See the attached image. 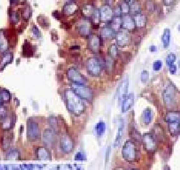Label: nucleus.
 Wrapping results in <instances>:
<instances>
[{"label":"nucleus","mask_w":180,"mask_h":170,"mask_svg":"<svg viewBox=\"0 0 180 170\" xmlns=\"http://www.w3.org/2000/svg\"><path fill=\"white\" fill-rule=\"evenodd\" d=\"M64 98L67 108L70 112L75 114H82L85 112L86 106L83 101L72 89L65 90Z\"/></svg>","instance_id":"obj_1"},{"label":"nucleus","mask_w":180,"mask_h":170,"mask_svg":"<svg viewBox=\"0 0 180 170\" xmlns=\"http://www.w3.org/2000/svg\"><path fill=\"white\" fill-rule=\"evenodd\" d=\"M166 121L172 135H177L180 131V112L171 111L166 116Z\"/></svg>","instance_id":"obj_2"},{"label":"nucleus","mask_w":180,"mask_h":170,"mask_svg":"<svg viewBox=\"0 0 180 170\" xmlns=\"http://www.w3.org/2000/svg\"><path fill=\"white\" fill-rule=\"evenodd\" d=\"M72 90L82 99H85L90 101L93 99V92L92 90L86 86L85 85L80 84H72Z\"/></svg>","instance_id":"obj_3"},{"label":"nucleus","mask_w":180,"mask_h":170,"mask_svg":"<svg viewBox=\"0 0 180 170\" xmlns=\"http://www.w3.org/2000/svg\"><path fill=\"white\" fill-rule=\"evenodd\" d=\"M86 70L92 76L96 77L101 72V63L96 58H89L86 63Z\"/></svg>","instance_id":"obj_4"},{"label":"nucleus","mask_w":180,"mask_h":170,"mask_svg":"<svg viewBox=\"0 0 180 170\" xmlns=\"http://www.w3.org/2000/svg\"><path fill=\"white\" fill-rule=\"evenodd\" d=\"M67 75L69 80L73 84L85 85L86 78L76 68L71 67L67 70Z\"/></svg>","instance_id":"obj_5"},{"label":"nucleus","mask_w":180,"mask_h":170,"mask_svg":"<svg viewBox=\"0 0 180 170\" xmlns=\"http://www.w3.org/2000/svg\"><path fill=\"white\" fill-rule=\"evenodd\" d=\"M164 102L167 106L171 107L176 102V90L172 85L167 87L163 92Z\"/></svg>","instance_id":"obj_6"},{"label":"nucleus","mask_w":180,"mask_h":170,"mask_svg":"<svg viewBox=\"0 0 180 170\" xmlns=\"http://www.w3.org/2000/svg\"><path fill=\"white\" fill-rule=\"evenodd\" d=\"M116 44L120 47H125L130 44L131 37L127 31L119 30L116 35Z\"/></svg>","instance_id":"obj_7"},{"label":"nucleus","mask_w":180,"mask_h":170,"mask_svg":"<svg viewBox=\"0 0 180 170\" xmlns=\"http://www.w3.org/2000/svg\"><path fill=\"white\" fill-rule=\"evenodd\" d=\"M129 85V81L127 77H126L119 83L116 89V96L119 101H122L124 98L127 95L128 89Z\"/></svg>","instance_id":"obj_8"},{"label":"nucleus","mask_w":180,"mask_h":170,"mask_svg":"<svg viewBox=\"0 0 180 170\" xmlns=\"http://www.w3.org/2000/svg\"><path fill=\"white\" fill-rule=\"evenodd\" d=\"M100 19L102 22H110L113 18V9L110 6L106 4L103 6L100 10Z\"/></svg>","instance_id":"obj_9"},{"label":"nucleus","mask_w":180,"mask_h":170,"mask_svg":"<svg viewBox=\"0 0 180 170\" xmlns=\"http://www.w3.org/2000/svg\"><path fill=\"white\" fill-rule=\"evenodd\" d=\"M77 30L81 36H89L90 34V23L86 19L80 20L78 22Z\"/></svg>","instance_id":"obj_10"},{"label":"nucleus","mask_w":180,"mask_h":170,"mask_svg":"<svg viewBox=\"0 0 180 170\" xmlns=\"http://www.w3.org/2000/svg\"><path fill=\"white\" fill-rule=\"evenodd\" d=\"M122 27L126 31H134L136 28V25L133 18L128 14L124 15L122 17Z\"/></svg>","instance_id":"obj_11"},{"label":"nucleus","mask_w":180,"mask_h":170,"mask_svg":"<svg viewBox=\"0 0 180 170\" xmlns=\"http://www.w3.org/2000/svg\"><path fill=\"white\" fill-rule=\"evenodd\" d=\"M100 37L96 34H94L90 36L89 45L90 50L94 53H97L99 51L101 41Z\"/></svg>","instance_id":"obj_12"},{"label":"nucleus","mask_w":180,"mask_h":170,"mask_svg":"<svg viewBox=\"0 0 180 170\" xmlns=\"http://www.w3.org/2000/svg\"><path fill=\"white\" fill-rule=\"evenodd\" d=\"M78 5L74 0H70L65 3L63 7L64 14L67 15H71L77 11Z\"/></svg>","instance_id":"obj_13"},{"label":"nucleus","mask_w":180,"mask_h":170,"mask_svg":"<svg viewBox=\"0 0 180 170\" xmlns=\"http://www.w3.org/2000/svg\"><path fill=\"white\" fill-rule=\"evenodd\" d=\"M135 100L133 93H130L123 100L122 102V112H127L133 106Z\"/></svg>","instance_id":"obj_14"},{"label":"nucleus","mask_w":180,"mask_h":170,"mask_svg":"<svg viewBox=\"0 0 180 170\" xmlns=\"http://www.w3.org/2000/svg\"><path fill=\"white\" fill-rule=\"evenodd\" d=\"M144 145L147 149L153 151L156 148V142L154 137L150 134H146L144 137Z\"/></svg>","instance_id":"obj_15"},{"label":"nucleus","mask_w":180,"mask_h":170,"mask_svg":"<svg viewBox=\"0 0 180 170\" xmlns=\"http://www.w3.org/2000/svg\"><path fill=\"white\" fill-rule=\"evenodd\" d=\"M115 32L116 31L111 26H105L101 30V36L104 39H111L116 36Z\"/></svg>","instance_id":"obj_16"},{"label":"nucleus","mask_w":180,"mask_h":170,"mask_svg":"<svg viewBox=\"0 0 180 170\" xmlns=\"http://www.w3.org/2000/svg\"><path fill=\"white\" fill-rule=\"evenodd\" d=\"M133 19L135 23L136 27L142 28L144 27L147 24V19L146 16L141 13L136 14L134 15Z\"/></svg>","instance_id":"obj_17"},{"label":"nucleus","mask_w":180,"mask_h":170,"mask_svg":"<svg viewBox=\"0 0 180 170\" xmlns=\"http://www.w3.org/2000/svg\"><path fill=\"white\" fill-rule=\"evenodd\" d=\"M130 5V13L133 15L141 13V5L138 0H132Z\"/></svg>","instance_id":"obj_18"},{"label":"nucleus","mask_w":180,"mask_h":170,"mask_svg":"<svg viewBox=\"0 0 180 170\" xmlns=\"http://www.w3.org/2000/svg\"><path fill=\"white\" fill-rule=\"evenodd\" d=\"M171 39V30L169 28H165L162 36V41L164 48L169 47Z\"/></svg>","instance_id":"obj_19"},{"label":"nucleus","mask_w":180,"mask_h":170,"mask_svg":"<svg viewBox=\"0 0 180 170\" xmlns=\"http://www.w3.org/2000/svg\"><path fill=\"white\" fill-rule=\"evenodd\" d=\"M111 27L114 31H118L122 27V17L121 16H114L111 20Z\"/></svg>","instance_id":"obj_20"},{"label":"nucleus","mask_w":180,"mask_h":170,"mask_svg":"<svg viewBox=\"0 0 180 170\" xmlns=\"http://www.w3.org/2000/svg\"><path fill=\"white\" fill-rule=\"evenodd\" d=\"M152 117H153V113L152 109L149 108H147L144 110L143 112V120L145 124L147 125L149 124L152 121Z\"/></svg>","instance_id":"obj_21"},{"label":"nucleus","mask_w":180,"mask_h":170,"mask_svg":"<svg viewBox=\"0 0 180 170\" xmlns=\"http://www.w3.org/2000/svg\"><path fill=\"white\" fill-rule=\"evenodd\" d=\"M105 68L108 72H112L114 67V61L113 58L108 55L105 59Z\"/></svg>","instance_id":"obj_22"},{"label":"nucleus","mask_w":180,"mask_h":170,"mask_svg":"<svg viewBox=\"0 0 180 170\" xmlns=\"http://www.w3.org/2000/svg\"><path fill=\"white\" fill-rule=\"evenodd\" d=\"M95 8L91 4H87L82 8V14L86 17H92Z\"/></svg>","instance_id":"obj_23"},{"label":"nucleus","mask_w":180,"mask_h":170,"mask_svg":"<svg viewBox=\"0 0 180 170\" xmlns=\"http://www.w3.org/2000/svg\"><path fill=\"white\" fill-rule=\"evenodd\" d=\"M108 51L109 56H111L112 58H116L119 55L118 48L116 44H111L108 49Z\"/></svg>","instance_id":"obj_24"},{"label":"nucleus","mask_w":180,"mask_h":170,"mask_svg":"<svg viewBox=\"0 0 180 170\" xmlns=\"http://www.w3.org/2000/svg\"><path fill=\"white\" fill-rule=\"evenodd\" d=\"M176 59V56L175 54L173 53L168 54L167 55L166 59L167 65L169 67L172 64H174Z\"/></svg>","instance_id":"obj_25"},{"label":"nucleus","mask_w":180,"mask_h":170,"mask_svg":"<svg viewBox=\"0 0 180 170\" xmlns=\"http://www.w3.org/2000/svg\"><path fill=\"white\" fill-rule=\"evenodd\" d=\"M13 59V55L11 53L6 54L5 56L3 57L2 61L0 63V67L3 68V67L5 66L6 65L8 64L9 62L11 61Z\"/></svg>","instance_id":"obj_26"},{"label":"nucleus","mask_w":180,"mask_h":170,"mask_svg":"<svg viewBox=\"0 0 180 170\" xmlns=\"http://www.w3.org/2000/svg\"><path fill=\"white\" fill-rule=\"evenodd\" d=\"M145 5L146 9L149 12H152L155 10V4L152 0H147Z\"/></svg>","instance_id":"obj_27"},{"label":"nucleus","mask_w":180,"mask_h":170,"mask_svg":"<svg viewBox=\"0 0 180 170\" xmlns=\"http://www.w3.org/2000/svg\"><path fill=\"white\" fill-rule=\"evenodd\" d=\"M122 14L127 15L130 13V5L127 2H124L120 5Z\"/></svg>","instance_id":"obj_28"},{"label":"nucleus","mask_w":180,"mask_h":170,"mask_svg":"<svg viewBox=\"0 0 180 170\" xmlns=\"http://www.w3.org/2000/svg\"><path fill=\"white\" fill-rule=\"evenodd\" d=\"M1 95L3 99V101H8L10 99V94L8 90H3L1 91Z\"/></svg>","instance_id":"obj_29"},{"label":"nucleus","mask_w":180,"mask_h":170,"mask_svg":"<svg viewBox=\"0 0 180 170\" xmlns=\"http://www.w3.org/2000/svg\"><path fill=\"white\" fill-rule=\"evenodd\" d=\"M149 78V72L146 70H144L141 74V80L143 83H146L148 81Z\"/></svg>","instance_id":"obj_30"},{"label":"nucleus","mask_w":180,"mask_h":170,"mask_svg":"<svg viewBox=\"0 0 180 170\" xmlns=\"http://www.w3.org/2000/svg\"><path fill=\"white\" fill-rule=\"evenodd\" d=\"M153 70L155 71H159V70H161L162 67V61L160 60H158L154 62L153 65Z\"/></svg>","instance_id":"obj_31"},{"label":"nucleus","mask_w":180,"mask_h":170,"mask_svg":"<svg viewBox=\"0 0 180 170\" xmlns=\"http://www.w3.org/2000/svg\"><path fill=\"white\" fill-rule=\"evenodd\" d=\"M155 130H156V136L161 138H163L164 136V131L161 128V127H156Z\"/></svg>","instance_id":"obj_32"},{"label":"nucleus","mask_w":180,"mask_h":170,"mask_svg":"<svg viewBox=\"0 0 180 170\" xmlns=\"http://www.w3.org/2000/svg\"><path fill=\"white\" fill-rule=\"evenodd\" d=\"M6 113H7V110L5 106H3V105L0 106V117L5 116Z\"/></svg>","instance_id":"obj_33"},{"label":"nucleus","mask_w":180,"mask_h":170,"mask_svg":"<svg viewBox=\"0 0 180 170\" xmlns=\"http://www.w3.org/2000/svg\"><path fill=\"white\" fill-rule=\"evenodd\" d=\"M169 72L172 74H175L177 71V66L175 64H172L168 67Z\"/></svg>","instance_id":"obj_34"},{"label":"nucleus","mask_w":180,"mask_h":170,"mask_svg":"<svg viewBox=\"0 0 180 170\" xmlns=\"http://www.w3.org/2000/svg\"><path fill=\"white\" fill-rule=\"evenodd\" d=\"M176 0H162V2L164 5L169 6H171L175 3Z\"/></svg>","instance_id":"obj_35"},{"label":"nucleus","mask_w":180,"mask_h":170,"mask_svg":"<svg viewBox=\"0 0 180 170\" xmlns=\"http://www.w3.org/2000/svg\"><path fill=\"white\" fill-rule=\"evenodd\" d=\"M128 53L127 52H124L123 53V54H121L122 55H123V60H125V61H127V60H128L130 59L131 58L130 55L128 54Z\"/></svg>","instance_id":"obj_36"},{"label":"nucleus","mask_w":180,"mask_h":170,"mask_svg":"<svg viewBox=\"0 0 180 170\" xmlns=\"http://www.w3.org/2000/svg\"><path fill=\"white\" fill-rule=\"evenodd\" d=\"M104 123L100 122L99 123V125L97 126V130H98V131H99V132H103V130H104Z\"/></svg>","instance_id":"obj_37"},{"label":"nucleus","mask_w":180,"mask_h":170,"mask_svg":"<svg viewBox=\"0 0 180 170\" xmlns=\"http://www.w3.org/2000/svg\"><path fill=\"white\" fill-rule=\"evenodd\" d=\"M149 50L151 52H155L157 51V47L155 45H151L150 46Z\"/></svg>","instance_id":"obj_38"},{"label":"nucleus","mask_w":180,"mask_h":170,"mask_svg":"<svg viewBox=\"0 0 180 170\" xmlns=\"http://www.w3.org/2000/svg\"><path fill=\"white\" fill-rule=\"evenodd\" d=\"M34 27H34L33 29L34 34L36 35V36H39V35H40V32H39V29H37V28L36 27V26H34Z\"/></svg>","instance_id":"obj_39"},{"label":"nucleus","mask_w":180,"mask_h":170,"mask_svg":"<svg viewBox=\"0 0 180 170\" xmlns=\"http://www.w3.org/2000/svg\"><path fill=\"white\" fill-rule=\"evenodd\" d=\"M80 49V46H78V45H74V46H72L70 48V49L71 50H79Z\"/></svg>","instance_id":"obj_40"},{"label":"nucleus","mask_w":180,"mask_h":170,"mask_svg":"<svg viewBox=\"0 0 180 170\" xmlns=\"http://www.w3.org/2000/svg\"><path fill=\"white\" fill-rule=\"evenodd\" d=\"M3 99H2V97H1V92H0V106L2 105V103H3Z\"/></svg>","instance_id":"obj_41"},{"label":"nucleus","mask_w":180,"mask_h":170,"mask_svg":"<svg viewBox=\"0 0 180 170\" xmlns=\"http://www.w3.org/2000/svg\"><path fill=\"white\" fill-rule=\"evenodd\" d=\"M177 29L178 30V31H179V32H180V24H179V25H178Z\"/></svg>","instance_id":"obj_42"},{"label":"nucleus","mask_w":180,"mask_h":170,"mask_svg":"<svg viewBox=\"0 0 180 170\" xmlns=\"http://www.w3.org/2000/svg\"><path fill=\"white\" fill-rule=\"evenodd\" d=\"M125 2H127V3H128V2H131V1H132V0H125Z\"/></svg>","instance_id":"obj_43"},{"label":"nucleus","mask_w":180,"mask_h":170,"mask_svg":"<svg viewBox=\"0 0 180 170\" xmlns=\"http://www.w3.org/2000/svg\"><path fill=\"white\" fill-rule=\"evenodd\" d=\"M178 66H179L180 68V59L179 60V61H178Z\"/></svg>","instance_id":"obj_44"}]
</instances>
